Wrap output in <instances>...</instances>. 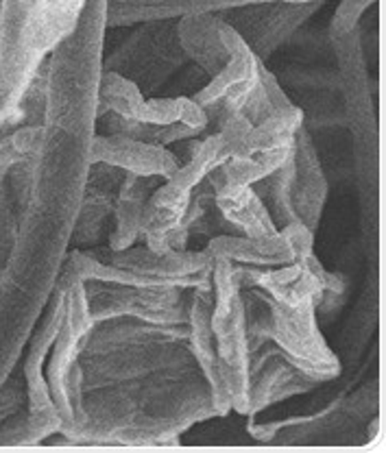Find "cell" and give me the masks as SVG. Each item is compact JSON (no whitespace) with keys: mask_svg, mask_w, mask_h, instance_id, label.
I'll use <instances>...</instances> for the list:
<instances>
[{"mask_svg":"<svg viewBox=\"0 0 386 453\" xmlns=\"http://www.w3.org/2000/svg\"><path fill=\"white\" fill-rule=\"evenodd\" d=\"M55 290H59L61 299H64V320H61L59 334L50 347L44 377L46 384H49L50 399H53L55 410L61 418L59 436H64L73 427L74 408L81 399L79 356H81L94 319L88 308L86 286H83V281L74 280L64 268L59 271Z\"/></svg>","mask_w":386,"mask_h":453,"instance_id":"cell-7","label":"cell"},{"mask_svg":"<svg viewBox=\"0 0 386 453\" xmlns=\"http://www.w3.org/2000/svg\"><path fill=\"white\" fill-rule=\"evenodd\" d=\"M37 142L40 122L20 125L0 138V251L4 253L16 238L29 198Z\"/></svg>","mask_w":386,"mask_h":453,"instance_id":"cell-11","label":"cell"},{"mask_svg":"<svg viewBox=\"0 0 386 453\" xmlns=\"http://www.w3.org/2000/svg\"><path fill=\"white\" fill-rule=\"evenodd\" d=\"M186 327L188 347L208 381L216 414L247 417L251 349L236 264L214 259L210 280L190 288Z\"/></svg>","mask_w":386,"mask_h":453,"instance_id":"cell-2","label":"cell"},{"mask_svg":"<svg viewBox=\"0 0 386 453\" xmlns=\"http://www.w3.org/2000/svg\"><path fill=\"white\" fill-rule=\"evenodd\" d=\"M162 179L138 177V174H125L119 188V196L114 203V223H112L107 249L122 251L140 240V223L149 196L158 188Z\"/></svg>","mask_w":386,"mask_h":453,"instance_id":"cell-20","label":"cell"},{"mask_svg":"<svg viewBox=\"0 0 386 453\" xmlns=\"http://www.w3.org/2000/svg\"><path fill=\"white\" fill-rule=\"evenodd\" d=\"M210 417H219L210 386L192 365L83 393L64 438L74 445H177Z\"/></svg>","mask_w":386,"mask_h":453,"instance_id":"cell-1","label":"cell"},{"mask_svg":"<svg viewBox=\"0 0 386 453\" xmlns=\"http://www.w3.org/2000/svg\"><path fill=\"white\" fill-rule=\"evenodd\" d=\"M253 3L266 0H105V20L107 28L134 27L151 20H181L188 16L225 13Z\"/></svg>","mask_w":386,"mask_h":453,"instance_id":"cell-18","label":"cell"},{"mask_svg":"<svg viewBox=\"0 0 386 453\" xmlns=\"http://www.w3.org/2000/svg\"><path fill=\"white\" fill-rule=\"evenodd\" d=\"M375 0H338V7L329 22V44L336 59L338 96H341L345 129L354 138V159L362 183L378 179V113L374 92L367 73L365 46H362L360 22Z\"/></svg>","mask_w":386,"mask_h":453,"instance_id":"cell-4","label":"cell"},{"mask_svg":"<svg viewBox=\"0 0 386 453\" xmlns=\"http://www.w3.org/2000/svg\"><path fill=\"white\" fill-rule=\"evenodd\" d=\"M328 201V179L321 159L314 149L313 134L301 127L295 138L293 168H290V205L297 223L317 231L321 223L323 207Z\"/></svg>","mask_w":386,"mask_h":453,"instance_id":"cell-17","label":"cell"},{"mask_svg":"<svg viewBox=\"0 0 386 453\" xmlns=\"http://www.w3.org/2000/svg\"><path fill=\"white\" fill-rule=\"evenodd\" d=\"M89 162L107 164L125 174L168 179L179 168V157L171 146L135 140L120 134H94L89 146Z\"/></svg>","mask_w":386,"mask_h":453,"instance_id":"cell-16","label":"cell"},{"mask_svg":"<svg viewBox=\"0 0 386 453\" xmlns=\"http://www.w3.org/2000/svg\"><path fill=\"white\" fill-rule=\"evenodd\" d=\"M208 183L214 192L216 210L232 234L251 235V238L253 235L275 234V223H273L265 203L251 186L225 183L216 181V179H208Z\"/></svg>","mask_w":386,"mask_h":453,"instance_id":"cell-19","label":"cell"},{"mask_svg":"<svg viewBox=\"0 0 386 453\" xmlns=\"http://www.w3.org/2000/svg\"><path fill=\"white\" fill-rule=\"evenodd\" d=\"M323 3H297V0H266L244 4L220 16L243 37L253 55L266 61L277 49L299 31Z\"/></svg>","mask_w":386,"mask_h":453,"instance_id":"cell-12","label":"cell"},{"mask_svg":"<svg viewBox=\"0 0 386 453\" xmlns=\"http://www.w3.org/2000/svg\"><path fill=\"white\" fill-rule=\"evenodd\" d=\"M135 31L110 55H103V70L120 74L153 96L164 83L188 64L179 44L177 20H151L134 25Z\"/></svg>","mask_w":386,"mask_h":453,"instance_id":"cell-8","label":"cell"},{"mask_svg":"<svg viewBox=\"0 0 386 453\" xmlns=\"http://www.w3.org/2000/svg\"><path fill=\"white\" fill-rule=\"evenodd\" d=\"M125 173L107 164L89 162L86 186H83L81 201H79L77 216H74L70 244L74 249L101 247L107 242L114 223V203L119 196V188Z\"/></svg>","mask_w":386,"mask_h":453,"instance_id":"cell-14","label":"cell"},{"mask_svg":"<svg viewBox=\"0 0 386 453\" xmlns=\"http://www.w3.org/2000/svg\"><path fill=\"white\" fill-rule=\"evenodd\" d=\"M98 120L107 134L171 146L210 131V118L192 96H147L129 79L103 70L98 85Z\"/></svg>","mask_w":386,"mask_h":453,"instance_id":"cell-6","label":"cell"},{"mask_svg":"<svg viewBox=\"0 0 386 453\" xmlns=\"http://www.w3.org/2000/svg\"><path fill=\"white\" fill-rule=\"evenodd\" d=\"M112 266L120 268L131 277V286H153V288H190L201 286L210 280V271L214 259L201 251H171L158 253L147 244H131L122 251H112L105 244L92 247Z\"/></svg>","mask_w":386,"mask_h":453,"instance_id":"cell-10","label":"cell"},{"mask_svg":"<svg viewBox=\"0 0 386 453\" xmlns=\"http://www.w3.org/2000/svg\"><path fill=\"white\" fill-rule=\"evenodd\" d=\"M244 327L251 356L273 344L290 366L321 386L341 375V362L323 338L317 305H280L256 286H243Z\"/></svg>","mask_w":386,"mask_h":453,"instance_id":"cell-5","label":"cell"},{"mask_svg":"<svg viewBox=\"0 0 386 453\" xmlns=\"http://www.w3.org/2000/svg\"><path fill=\"white\" fill-rule=\"evenodd\" d=\"M192 365L197 362L188 347L186 325H153L135 319L96 320L79 356L81 395Z\"/></svg>","mask_w":386,"mask_h":453,"instance_id":"cell-3","label":"cell"},{"mask_svg":"<svg viewBox=\"0 0 386 453\" xmlns=\"http://www.w3.org/2000/svg\"><path fill=\"white\" fill-rule=\"evenodd\" d=\"M299 3H328V0H299Z\"/></svg>","mask_w":386,"mask_h":453,"instance_id":"cell-21","label":"cell"},{"mask_svg":"<svg viewBox=\"0 0 386 453\" xmlns=\"http://www.w3.org/2000/svg\"><path fill=\"white\" fill-rule=\"evenodd\" d=\"M94 323L107 319H135L153 325H186L190 290L186 288L129 286L83 281Z\"/></svg>","mask_w":386,"mask_h":453,"instance_id":"cell-9","label":"cell"},{"mask_svg":"<svg viewBox=\"0 0 386 453\" xmlns=\"http://www.w3.org/2000/svg\"><path fill=\"white\" fill-rule=\"evenodd\" d=\"M212 259H225L244 268H280L314 251V234L301 223H290L268 235L223 234L210 238L204 249Z\"/></svg>","mask_w":386,"mask_h":453,"instance_id":"cell-13","label":"cell"},{"mask_svg":"<svg viewBox=\"0 0 386 453\" xmlns=\"http://www.w3.org/2000/svg\"><path fill=\"white\" fill-rule=\"evenodd\" d=\"M314 388L317 384L313 380L290 366L273 344H265L253 353L249 366L247 417L256 418V414L265 412L271 405H277L290 396L305 395Z\"/></svg>","mask_w":386,"mask_h":453,"instance_id":"cell-15","label":"cell"}]
</instances>
